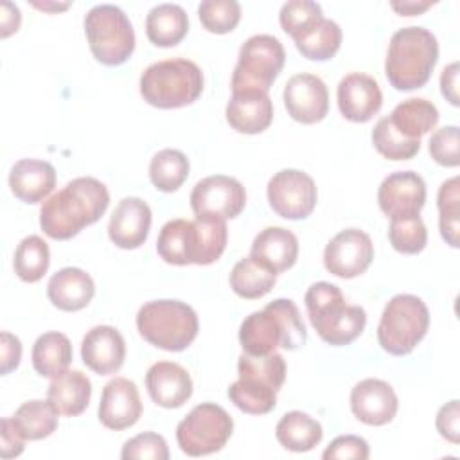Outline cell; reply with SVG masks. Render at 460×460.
<instances>
[{
  "label": "cell",
  "mask_w": 460,
  "mask_h": 460,
  "mask_svg": "<svg viewBox=\"0 0 460 460\" xmlns=\"http://www.w3.org/2000/svg\"><path fill=\"white\" fill-rule=\"evenodd\" d=\"M108 205L106 185L92 176H79L43 201L40 226L50 239L66 241L99 221Z\"/></svg>",
  "instance_id": "6da1fadb"
},
{
  "label": "cell",
  "mask_w": 460,
  "mask_h": 460,
  "mask_svg": "<svg viewBox=\"0 0 460 460\" xmlns=\"http://www.w3.org/2000/svg\"><path fill=\"white\" fill-rule=\"evenodd\" d=\"M226 239L228 228L223 219H171L158 234L156 252L167 264L207 266L223 255Z\"/></svg>",
  "instance_id": "7a4b0ae2"
},
{
  "label": "cell",
  "mask_w": 460,
  "mask_h": 460,
  "mask_svg": "<svg viewBox=\"0 0 460 460\" xmlns=\"http://www.w3.org/2000/svg\"><path fill=\"white\" fill-rule=\"evenodd\" d=\"M307 340V331L298 307L289 298H277L262 311L250 313L239 327L243 352L266 356L277 347L295 350Z\"/></svg>",
  "instance_id": "3957f363"
},
{
  "label": "cell",
  "mask_w": 460,
  "mask_h": 460,
  "mask_svg": "<svg viewBox=\"0 0 460 460\" xmlns=\"http://www.w3.org/2000/svg\"><path fill=\"white\" fill-rule=\"evenodd\" d=\"M438 59V43L424 27H404L392 34L385 59V74L395 90L424 86Z\"/></svg>",
  "instance_id": "277c9868"
},
{
  "label": "cell",
  "mask_w": 460,
  "mask_h": 460,
  "mask_svg": "<svg viewBox=\"0 0 460 460\" xmlns=\"http://www.w3.org/2000/svg\"><path fill=\"white\" fill-rule=\"evenodd\" d=\"M304 302L311 325L329 345H349L365 329V309L345 304L340 288L331 282L311 284L305 291Z\"/></svg>",
  "instance_id": "5b68a950"
},
{
  "label": "cell",
  "mask_w": 460,
  "mask_h": 460,
  "mask_svg": "<svg viewBox=\"0 0 460 460\" xmlns=\"http://www.w3.org/2000/svg\"><path fill=\"white\" fill-rule=\"evenodd\" d=\"M203 92L201 68L183 58L164 59L149 65L140 75V95L160 110L192 104Z\"/></svg>",
  "instance_id": "8992f818"
},
{
  "label": "cell",
  "mask_w": 460,
  "mask_h": 460,
  "mask_svg": "<svg viewBox=\"0 0 460 460\" xmlns=\"http://www.w3.org/2000/svg\"><path fill=\"white\" fill-rule=\"evenodd\" d=\"M196 311L180 300H151L146 302L137 313V329L140 336L169 352L187 349L198 336Z\"/></svg>",
  "instance_id": "52a82bcc"
},
{
  "label": "cell",
  "mask_w": 460,
  "mask_h": 460,
  "mask_svg": "<svg viewBox=\"0 0 460 460\" xmlns=\"http://www.w3.org/2000/svg\"><path fill=\"white\" fill-rule=\"evenodd\" d=\"M429 327V311L426 304L408 293L395 295L383 309L377 325V341L392 356L410 354Z\"/></svg>",
  "instance_id": "ba28073f"
},
{
  "label": "cell",
  "mask_w": 460,
  "mask_h": 460,
  "mask_svg": "<svg viewBox=\"0 0 460 460\" xmlns=\"http://www.w3.org/2000/svg\"><path fill=\"white\" fill-rule=\"evenodd\" d=\"M84 34L93 58L117 66L126 63L135 50V31L126 13L111 4L92 7L84 16Z\"/></svg>",
  "instance_id": "9c48e42d"
},
{
  "label": "cell",
  "mask_w": 460,
  "mask_h": 460,
  "mask_svg": "<svg viewBox=\"0 0 460 460\" xmlns=\"http://www.w3.org/2000/svg\"><path fill=\"white\" fill-rule=\"evenodd\" d=\"M286 61L282 43L271 34L250 36L239 49L232 74V92H266L280 74Z\"/></svg>",
  "instance_id": "30bf717a"
},
{
  "label": "cell",
  "mask_w": 460,
  "mask_h": 460,
  "mask_svg": "<svg viewBox=\"0 0 460 460\" xmlns=\"http://www.w3.org/2000/svg\"><path fill=\"white\" fill-rule=\"evenodd\" d=\"M234 431V420L225 408L214 402L194 406L176 426L180 449L189 456H205L225 447Z\"/></svg>",
  "instance_id": "8fae6325"
},
{
  "label": "cell",
  "mask_w": 460,
  "mask_h": 460,
  "mask_svg": "<svg viewBox=\"0 0 460 460\" xmlns=\"http://www.w3.org/2000/svg\"><path fill=\"white\" fill-rule=\"evenodd\" d=\"M268 201L284 219H305L316 207L318 190L314 180L298 169H282L268 181Z\"/></svg>",
  "instance_id": "7c38bea8"
},
{
  "label": "cell",
  "mask_w": 460,
  "mask_h": 460,
  "mask_svg": "<svg viewBox=\"0 0 460 460\" xmlns=\"http://www.w3.org/2000/svg\"><path fill=\"white\" fill-rule=\"evenodd\" d=\"M246 205L243 183L232 176L214 174L199 180L190 192V207L196 217L234 219Z\"/></svg>",
  "instance_id": "4fadbf2b"
},
{
  "label": "cell",
  "mask_w": 460,
  "mask_h": 460,
  "mask_svg": "<svg viewBox=\"0 0 460 460\" xmlns=\"http://www.w3.org/2000/svg\"><path fill=\"white\" fill-rule=\"evenodd\" d=\"M374 259V244L368 234L347 228L336 234L325 246L323 266L340 279H354L367 271Z\"/></svg>",
  "instance_id": "5bb4252c"
},
{
  "label": "cell",
  "mask_w": 460,
  "mask_h": 460,
  "mask_svg": "<svg viewBox=\"0 0 460 460\" xmlns=\"http://www.w3.org/2000/svg\"><path fill=\"white\" fill-rule=\"evenodd\" d=\"M284 106L289 117L302 124H316L329 111L325 83L313 74H296L284 86Z\"/></svg>",
  "instance_id": "9a60e30c"
},
{
  "label": "cell",
  "mask_w": 460,
  "mask_h": 460,
  "mask_svg": "<svg viewBox=\"0 0 460 460\" xmlns=\"http://www.w3.org/2000/svg\"><path fill=\"white\" fill-rule=\"evenodd\" d=\"M377 203L390 219L419 214L426 203V183L413 171L392 172L377 189Z\"/></svg>",
  "instance_id": "2e32d148"
},
{
  "label": "cell",
  "mask_w": 460,
  "mask_h": 460,
  "mask_svg": "<svg viewBox=\"0 0 460 460\" xmlns=\"http://www.w3.org/2000/svg\"><path fill=\"white\" fill-rule=\"evenodd\" d=\"M99 420L108 429L131 428L142 415V401L138 388L126 377H113L104 385L97 410Z\"/></svg>",
  "instance_id": "e0dca14e"
},
{
  "label": "cell",
  "mask_w": 460,
  "mask_h": 460,
  "mask_svg": "<svg viewBox=\"0 0 460 460\" xmlns=\"http://www.w3.org/2000/svg\"><path fill=\"white\" fill-rule=\"evenodd\" d=\"M397 408V395L383 379H363L350 392V410L363 424L385 426L395 417Z\"/></svg>",
  "instance_id": "ac0fdd59"
},
{
  "label": "cell",
  "mask_w": 460,
  "mask_h": 460,
  "mask_svg": "<svg viewBox=\"0 0 460 460\" xmlns=\"http://www.w3.org/2000/svg\"><path fill=\"white\" fill-rule=\"evenodd\" d=\"M151 221V208L142 198H122L111 212L108 235L115 246L122 250H135L146 243Z\"/></svg>",
  "instance_id": "d6986e66"
},
{
  "label": "cell",
  "mask_w": 460,
  "mask_h": 460,
  "mask_svg": "<svg viewBox=\"0 0 460 460\" xmlns=\"http://www.w3.org/2000/svg\"><path fill=\"white\" fill-rule=\"evenodd\" d=\"M338 108L350 122H368L383 104L379 83L367 74L352 72L338 83Z\"/></svg>",
  "instance_id": "ffe728a7"
},
{
  "label": "cell",
  "mask_w": 460,
  "mask_h": 460,
  "mask_svg": "<svg viewBox=\"0 0 460 460\" xmlns=\"http://www.w3.org/2000/svg\"><path fill=\"white\" fill-rule=\"evenodd\" d=\"M83 363L99 376L115 374L126 358L122 334L111 325L92 327L81 343Z\"/></svg>",
  "instance_id": "44dd1931"
},
{
  "label": "cell",
  "mask_w": 460,
  "mask_h": 460,
  "mask_svg": "<svg viewBox=\"0 0 460 460\" xmlns=\"http://www.w3.org/2000/svg\"><path fill=\"white\" fill-rule=\"evenodd\" d=\"M146 388L155 404L162 408H180L192 395L189 372L172 361H158L146 372Z\"/></svg>",
  "instance_id": "7402d4cb"
},
{
  "label": "cell",
  "mask_w": 460,
  "mask_h": 460,
  "mask_svg": "<svg viewBox=\"0 0 460 460\" xmlns=\"http://www.w3.org/2000/svg\"><path fill=\"white\" fill-rule=\"evenodd\" d=\"M226 122L244 135L262 133L273 120V102L266 92H232L226 104Z\"/></svg>",
  "instance_id": "603a6c76"
},
{
  "label": "cell",
  "mask_w": 460,
  "mask_h": 460,
  "mask_svg": "<svg viewBox=\"0 0 460 460\" xmlns=\"http://www.w3.org/2000/svg\"><path fill=\"white\" fill-rule=\"evenodd\" d=\"M9 187L14 198L23 203L43 201L56 187V169L45 160H18L9 172Z\"/></svg>",
  "instance_id": "cb8c5ba5"
},
{
  "label": "cell",
  "mask_w": 460,
  "mask_h": 460,
  "mask_svg": "<svg viewBox=\"0 0 460 460\" xmlns=\"http://www.w3.org/2000/svg\"><path fill=\"white\" fill-rule=\"evenodd\" d=\"M95 295L92 277L81 268H63L56 271L47 284V296L61 311H79L86 307Z\"/></svg>",
  "instance_id": "d4e9b609"
},
{
  "label": "cell",
  "mask_w": 460,
  "mask_h": 460,
  "mask_svg": "<svg viewBox=\"0 0 460 460\" xmlns=\"http://www.w3.org/2000/svg\"><path fill=\"white\" fill-rule=\"evenodd\" d=\"M250 255L264 262L275 273H282L296 262L298 239L288 228L268 226L255 235Z\"/></svg>",
  "instance_id": "484cf974"
},
{
  "label": "cell",
  "mask_w": 460,
  "mask_h": 460,
  "mask_svg": "<svg viewBox=\"0 0 460 460\" xmlns=\"http://www.w3.org/2000/svg\"><path fill=\"white\" fill-rule=\"evenodd\" d=\"M92 383L81 370H65L47 388V401L65 417L81 415L90 402Z\"/></svg>",
  "instance_id": "4316f807"
},
{
  "label": "cell",
  "mask_w": 460,
  "mask_h": 460,
  "mask_svg": "<svg viewBox=\"0 0 460 460\" xmlns=\"http://www.w3.org/2000/svg\"><path fill=\"white\" fill-rule=\"evenodd\" d=\"M189 31V18L178 4H158L146 16L147 40L156 47L178 45Z\"/></svg>",
  "instance_id": "83f0119b"
},
{
  "label": "cell",
  "mask_w": 460,
  "mask_h": 460,
  "mask_svg": "<svg viewBox=\"0 0 460 460\" xmlns=\"http://www.w3.org/2000/svg\"><path fill=\"white\" fill-rule=\"evenodd\" d=\"M275 437L282 447L295 453H305L322 442L323 431L320 422L311 415L293 410L280 417L275 428Z\"/></svg>",
  "instance_id": "f1b7e54d"
},
{
  "label": "cell",
  "mask_w": 460,
  "mask_h": 460,
  "mask_svg": "<svg viewBox=\"0 0 460 460\" xmlns=\"http://www.w3.org/2000/svg\"><path fill=\"white\" fill-rule=\"evenodd\" d=\"M72 363V343L58 331L43 332L32 345V367L43 377H58Z\"/></svg>",
  "instance_id": "f546056e"
},
{
  "label": "cell",
  "mask_w": 460,
  "mask_h": 460,
  "mask_svg": "<svg viewBox=\"0 0 460 460\" xmlns=\"http://www.w3.org/2000/svg\"><path fill=\"white\" fill-rule=\"evenodd\" d=\"M390 122L404 137L420 140L422 135L431 131L438 122V110L431 101L411 97L402 101L390 113Z\"/></svg>",
  "instance_id": "4dcf8cb0"
},
{
  "label": "cell",
  "mask_w": 460,
  "mask_h": 460,
  "mask_svg": "<svg viewBox=\"0 0 460 460\" xmlns=\"http://www.w3.org/2000/svg\"><path fill=\"white\" fill-rule=\"evenodd\" d=\"M275 282L277 273L252 255L235 262L230 271V288L235 295L246 300H255L268 295Z\"/></svg>",
  "instance_id": "1f68e13d"
},
{
  "label": "cell",
  "mask_w": 460,
  "mask_h": 460,
  "mask_svg": "<svg viewBox=\"0 0 460 460\" xmlns=\"http://www.w3.org/2000/svg\"><path fill=\"white\" fill-rule=\"evenodd\" d=\"M237 372L239 379L244 383L279 392L286 381V361L279 352L266 356H252L243 352L237 361Z\"/></svg>",
  "instance_id": "d6a6232c"
},
{
  "label": "cell",
  "mask_w": 460,
  "mask_h": 460,
  "mask_svg": "<svg viewBox=\"0 0 460 460\" xmlns=\"http://www.w3.org/2000/svg\"><path fill=\"white\" fill-rule=\"evenodd\" d=\"M58 415L49 401L32 399L14 411L13 420L25 440H41L56 431Z\"/></svg>",
  "instance_id": "836d02e7"
},
{
  "label": "cell",
  "mask_w": 460,
  "mask_h": 460,
  "mask_svg": "<svg viewBox=\"0 0 460 460\" xmlns=\"http://www.w3.org/2000/svg\"><path fill=\"white\" fill-rule=\"evenodd\" d=\"M295 45L304 58L311 61H327L341 45V29L336 22L323 16L314 27L295 40Z\"/></svg>",
  "instance_id": "e575fe53"
},
{
  "label": "cell",
  "mask_w": 460,
  "mask_h": 460,
  "mask_svg": "<svg viewBox=\"0 0 460 460\" xmlns=\"http://www.w3.org/2000/svg\"><path fill=\"white\" fill-rule=\"evenodd\" d=\"M189 158L178 149L158 151L149 164L151 183L162 192H174L189 176Z\"/></svg>",
  "instance_id": "d590c367"
},
{
  "label": "cell",
  "mask_w": 460,
  "mask_h": 460,
  "mask_svg": "<svg viewBox=\"0 0 460 460\" xmlns=\"http://www.w3.org/2000/svg\"><path fill=\"white\" fill-rule=\"evenodd\" d=\"M14 273L23 282H38L49 270V244L40 235H29L20 241L14 252Z\"/></svg>",
  "instance_id": "8d00e7d4"
},
{
  "label": "cell",
  "mask_w": 460,
  "mask_h": 460,
  "mask_svg": "<svg viewBox=\"0 0 460 460\" xmlns=\"http://www.w3.org/2000/svg\"><path fill=\"white\" fill-rule=\"evenodd\" d=\"M460 181L458 176H453L446 180L437 196L438 205V228L442 239L453 246L458 248V235H460Z\"/></svg>",
  "instance_id": "74e56055"
},
{
  "label": "cell",
  "mask_w": 460,
  "mask_h": 460,
  "mask_svg": "<svg viewBox=\"0 0 460 460\" xmlns=\"http://www.w3.org/2000/svg\"><path fill=\"white\" fill-rule=\"evenodd\" d=\"M372 144L379 155L388 160H410L420 149V140L404 137L394 128L388 117L377 120L372 129Z\"/></svg>",
  "instance_id": "f35d334b"
},
{
  "label": "cell",
  "mask_w": 460,
  "mask_h": 460,
  "mask_svg": "<svg viewBox=\"0 0 460 460\" xmlns=\"http://www.w3.org/2000/svg\"><path fill=\"white\" fill-rule=\"evenodd\" d=\"M388 237L394 250H397L399 253L415 255L426 248L428 230L419 214L392 217Z\"/></svg>",
  "instance_id": "ab89813d"
},
{
  "label": "cell",
  "mask_w": 460,
  "mask_h": 460,
  "mask_svg": "<svg viewBox=\"0 0 460 460\" xmlns=\"http://www.w3.org/2000/svg\"><path fill=\"white\" fill-rule=\"evenodd\" d=\"M323 18L322 7L316 2L311 0H291L286 2L280 7V27L286 34H289L295 40H298L302 34H305L311 27H314Z\"/></svg>",
  "instance_id": "60d3db41"
},
{
  "label": "cell",
  "mask_w": 460,
  "mask_h": 460,
  "mask_svg": "<svg viewBox=\"0 0 460 460\" xmlns=\"http://www.w3.org/2000/svg\"><path fill=\"white\" fill-rule=\"evenodd\" d=\"M201 25L212 34L232 32L241 20V5L235 0H205L198 5Z\"/></svg>",
  "instance_id": "b9f144b4"
},
{
  "label": "cell",
  "mask_w": 460,
  "mask_h": 460,
  "mask_svg": "<svg viewBox=\"0 0 460 460\" xmlns=\"http://www.w3.org/2000/svg\"><path fill=\"white\" fill-rule=\"evenodd\" d=\"M230 401L244 413L264 415L277 404V392L237 379L228 386Z\"/></svg>",
  "instance_id": "7bdbcfd3"
},
{
  "label": "cell",
  "mask_w": 460,
  "mask_h": 460,
  "mask_svg": "<svg viewBox=\"0 0 460 460\" xmlns=\"http://www.w3.org/2000/svg\"><path fill=\"white\" fill-rule=\"evenodd\" d=\"M120 456L124 460H167L169 458V447L162 435L146 431L133 438H129L120 451Z\"/></svg>",
  "instance_id": "ee69618b"
},
{
  "label": "cell",
  "mask_w": 460,
  "mask_h": 460,
  "mask_svg": "<svg viewBox=\"0 0 460 460\" xmlns=\"http://www.w3.org/2000/svg\"><path fill=\"white\" fill-rule=\"evenodd\" d=\"M429 155L431 158L444 167H456L460 164L458 155V128L444 126L437 129L429 138Z\"/></svg>",
  "instance_id": "f6af8a7d"
},
{
  "label": "cell",
  "mask_w": 460,
  "mask_h": 460,
  "mask_svg": "<svg viewBox=\"0 0 460 460\" xmlns=\"http://www.w3.org/2000/svg\"><path fill=\"white\" fill-rule=\"evenodd\" d=\"M370 455L368 451V444L365 438L358 437V435H340L336 437L323 451V458L325 460H347V458H354V460H367Z\"/></svg>",
  "instance_id": "bcb514c9"
},
{
  "label": "cell",
  "mask_w": 460,
  "mask_h": 460,
  "mask_svg": "<svg viewBox=\"0 0 460 460\" xmlns=\"http://www.w3.org/2000/svg\"><path fill=\"white\" fill-rule=\"evenodd\" d=\"M437 431L446 440L458 444L460 440V404L456 399L444 404L437 413Z\"/></svg>",
  "instance_id": "7dc6e473"
},
{
  "label": "cell",
  "mask_w": 460,
  "mask_h": 460,
  "mask_svg": "<svg viewBox=\"0 0 460 460\" xmlns=\"http://www.w3.org/2000/svg\"><path fill=\"white\" fill-rule=\"evenodd\" d=\"M25 438L16 428L13 417H4L0 420V456L2 458H14L23 451Z\"/></svg>",
  "instance_id": "c3c4849f"
},
{
  "label": "cell",
  "mask_w": 460,
  "mask_h": 460,
  "mask_svg": "<svg viewBox=\"0 0 460 460\" xmlns=\"http://www.w3.org/2000/svg\"><path fill=\"white\" fill-rule=\"evenodd\" d=\"M20 359H22V341L14 334L4 331L0 334V374L5 376L11 370H14L20 365Z\"/></svg>",
  "instance_id": "681fc988"
},
{
  "label": "cell",
  "mask_w": 460,
  "mask_h": 460,
  "mask_svg": "<svg viewBox=\"0 0 460 460\" xmlns=\"http://www.w3.org/2000/svg\"><path fill=\"white\" fill-rule=\"evenodd\" d=\"M440 90L442 95L453 104L458 106L460 99H458V61H453L451 65H447L442 70L440 75Z\"/></svg>",
  "instance_id": "f907efd6"
},
{
  "label": "cell",
  "mask_w": 460,
  "mask_h": 460,
  "mask_svg": "<svg viewBox=\"0 0 460 460\" xmlns=\"http://www.w3.org/2000/svg\"><path fill=\"white\" fill-rule=\"evenodd\" d=\"M20 22H22V14L18 5L11 4V2H2V38H7L9 34L16 32L20 29Z\"/></svg>",
  "instance_id": "816d5d0a"
},
{
  "label": "cell",
  "mask_w": 460,
  "mask_h": 460,
  "mask_svg": "<svg viewBox=\"0 0 460 460\" xmlns=\"http://www.w3.org/2000/svg\"><path fill=\"white\" fill-rule=\"evenodd\" d=\"M390 5L401 16H413V14H420L422 11L431 7L433 2H392Z\"/></svg>",
  "instance_id": "f5cc1de1"
},
{
  "label": "cell",
  "mask_w": 460,
  "mask_h": 460,
  "mask_svg": "<svg viewBox=\"0 0 460 460\" xmlns=\"http://www.w3.org/2000/svg\"><path fill=\"white\" fill-rule=\"evenodd\" d=\"M36 7H40V9H43V11H47V9H66L68 7V4H65V5H50V4H34Z\"/></svg>",
  "instance_id": "db71d44e"
}]
</instances>
